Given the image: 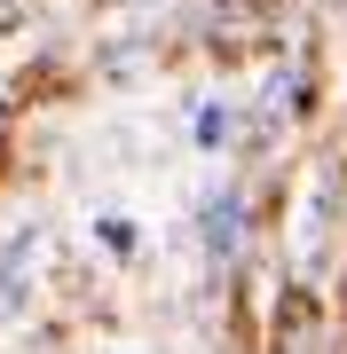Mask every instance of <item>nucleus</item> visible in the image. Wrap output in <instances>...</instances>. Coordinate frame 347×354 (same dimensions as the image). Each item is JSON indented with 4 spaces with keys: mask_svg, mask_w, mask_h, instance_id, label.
<instances>
[{
    "mask_svg": "<svg viewBox=\"0 0 347 354\" xmlns=\"http://www.w3.org/2000/svg\"><path fill=\"white\" fill-rule=\"evenodd\" d=\"M197 244H206L213 268H237L244 260V189L237 181H213L197 197Z\"/></svg>",
    "mask_w": 347,
    "mask_h": 354,
    "instance_id": "obj_1",
    "label": "nucleus"
},
{
    "mask_svg": "<svg viewBox=\"0 0 347 354\" xmlns=\"http://www.w3.org/2000/svg\"><path fill=\"white\" fill-rule=\"evenodd\" d=\"M229 142H237V111H229L221 95H206V102L190 111V150H197V158H221Z\"/></svg>",
    "mask_w": 347,
    "mask_h": 354,
    "instance_id": "obj_2",
    "label": "nucleus"
},
{
    "mask_svg": "<svg viewBox=\"0 0 347 354\" xmlns=\"http://www.w3.org/2000/svg\"><path fill=\"white\" fill-rule=\"evenodd\" d=\"M95 244H103L118 268H127V260H142V228H134L127 213H95Z\"/></svg>",
    "mask_w": 347,
    "mask_h": 354,
    "instance_id": "obj_3",
    "label": "nucleus"
}]
</instances>
